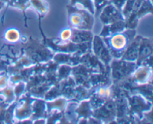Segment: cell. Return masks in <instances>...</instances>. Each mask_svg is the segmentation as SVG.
<instances>
[{"label": "cell", "instance_id": "6", "mask_svg": "<svg viewBox=\"0 0 153 124\" xmlns=\"http://www.w3.org/2000/svg\"><path fill=\"white\" fill-rule=\"evenodd\" d=\"M129 97V96H128ZM128 98L129 114L142 119L145 112L151 111L152 108V102L138 94H133Z\"/></svg>", "mask_w": 153, "mask_h": 124}, {"label": "cell", "instance_id": "30", "mask_svg": "<svg viewBox=\"0 0 153 124\" xmlns=\"http://www.w3.org/2000/svg\"><path fill=\"white\" fill-rule=\"evenodd\" d=\"M95 7V15L98 16L102 8L108 3V0H93Z\"/></svg>", "mask_w": 153, "mask_h": 124}, {"label": "cell", "instance_id": "5", "mask_svg": "<svg viewBox=\"0 0 153 124\" xmlns=\"http://www.w3.org/2000/svg\"><path fill=\"white\" fill-rule=\"evenodd\" d=\"M25 51L28 58L35 62L49 61L53 58L54 54L46 44L43 45L30 37L25 47Z\"/></svg>", "mask_w": 153, "mask_h": 124}, {"label": "cell", "instance_id": "24", "mask_svg": "<svg viewBox=\"0 0 153 124\" xmlns=\"http://www.w3.org/2000/svg\"><path fill=\"white\" fill-rule=\"evenodd\" d=\"M21 37V34L19 33V30L16 28H8L4 31L3 34V39L5 42L9 43H16L19 40Z\"/></svg>", "mask_w": 153, "mask_h": 124}, {"label": "cell", "instance_id": "12", "mask_svg": "<svg viewBox=\"0 0 153 124\" xmlns=\"http://www.w3.org/2000/svg\"><path fill=\"white\" fill-rule=\"evenodd\" d=\"M152 39L142 37L141 41L140 43V47H139L138 58L136 61V64L137 65H140V64L145 62L146 60L152 58Z\"/></svg>", "mask_w": 153, "mask_h": 124}, {"label": "cell", "instance_id": "22", "mask_svg": "<svg viewBox=\"0 0 153 124\" xmlns=\"http://www.w3.org/2000/svg\"><path fill=\"white\" fill-rule=\"evenodd\" d=\"M69 4L77 8L85 9L95 15V7L93 0H70Z\"/></svg>", "mask_w": 153, "mask_h": 124}, {"label": "cell", "instance_id": "17", "mask_svg": "<svg viewBox=\"0 0 153 124\" xmlns=\"http://www.w3.org/2000/svg\"><path fill=\"white\" fill-rule=\"evenodd\" d=\"M46 110L47 114H50L54 111L64 112L67 106V100L64 97H58L55 99L49 100L46 102Z\"/></svg>", "mask_w": 153, "mask_h": 124}, {"label": "cell", "instance_id": "23", "mask_svg": "<svg viewBox=\"0 0 153 124\" xmlns=\"http://www.w3.org/2000/svg\"><path fill=\"white\" fill-rule=\"evenodd\" d=\"M152 2L151 0H143L142 4H140V7L137 10V13H136L137 19L140 20L143 16L148 14H152Z\"/></svg>", "mask_w": 153, "mask_h": 124}, {"label": "cell", "instance_id": "14", "mask_svg": "<svg viewBox=\"0 0 153 124\" xmlns=\"http://www.w3.org/2000/svg\"><path fill=\"white\" fill-rule=\"evenodd\" d=\"M126 28V21L119 20L117 22L108 24V25H103V28L100 32V36L102 37H108V36L123 31Z\"/></svg>", "mask_w": 153, "mask_h": 124}, {"label": "cell", "instance_id": "27", "mask_svg": "<svg viewBox=\"0 0 153 124\" xmlns=\"http://www.w3.org/2000/svg\"><path fill=\"white\" fill-rule=\"evenodd\" d=\"M135 1L136 0H126V4L122 10V14L123 17L125 18V19L128 17L130 13L132 11Z\"/></svg>", "mask_w": 153, "mask_h": 124}, {"label": "cell", "instance_id": "25", "mask_svg": "<svg viewBox=\"0 0 153 124\" xmlns=\"http://www.w3.org/2000/svg\"><path fill=\"white\" fill-rule=\"evenodd\" d=\"M7 5L19 9L25 13V10L30 7V0H7Z\"/></svg>", "mask_w": 153, "mask_h": 124}, {"label": "cell", "instance_id": "16", "mask_svg": "<svg viewBox=\"0 0 153 124\" xmlns=\"http://www.w3.org/2000/svg\"><path fill=\"white\" fill-rule=\"evenodd\" d=\"M76 103L74 102V107H73V111H71V112H73L75 114V117H78V120L79 119H87V118L90 117H92L93 114V109L91 108V104H90V102L88 100L85 99L82 100L80 102V104L76 107Z\"/></svg>", "mask_w": 153, "mask_h": 124}, {"label": "cell", "instance_id": "9", "mask_svg": "<svg viewBox=\"0 0 153 124\" xmlns=\"http://www.w3.org/2000/svg\"><path fill=\"white\" fill-rule=\"evenodd\" d=\"M19 101L16 102L13 108V119L18 121L25 120L30 119L32 114V101L33 99L30 94H27L25 97L21 96Z\"/></svg>", "mask_w": 153, "mask_h": 124}, {"label": "cell", "instance_id": "10", "mask_svg": "<svg viewBox=\"0 0 153 124\" xmlns=\"http://www.w3.org/2000/svg\"><path fill=\"white\" fill-rule=\"evenodd\" d=\"M152 67L148 64L137 65L131 77L128 79L132 85H138L152 82Z\"/></svg>", "mask_w": 153, "mask_h": 124}, {"label": "cell", "instance_id": "4", "mask_svg": "<svg viewBox=\"0 0 153 124\" xmlns=\"http://www.w3.org/2000/svg\"><path fill=\"white\" fill-rule=\"evenodd\" d=\"M109 67L111 69V82L114 85H117L131 77L137 67V64L136 62L113 58Z\"/></svg>", "mask_w": 153, "mask_h": 124}, {"label": "cell", "instance_id": "1", "mask_svg": "<svg viewBox=\"0 0 153 124\" xmlns=\"http://www.w3.org/2000/svg\"><path fill=\"white\" fill-rule=\"evenodd\" d=\"M136 34L137 33L135 29L126 28L123 31L117 34L102 37L105 43L110 51L112 58L120 59L128 44L131 43Z\"/></svg>", "mask_w": 153, "mask_h": 124}, {"label": "cell", "instance_id": "3", "mask_svg": "<svg viewBox=\"0 0 153 124\" xmlns=\"http://www.w3.org/2000/svg\"><path fill=\"white\" fill-rule=\"evenodd\" d=\"M91 43L78 44V43H74L71 41H62L58 38L46 39L45 40V44L53 52L75 54V55H80V56L91 50Z\"/></svg>", "mask_w": 153, "mask_h": 124}, {"label": "cell", "instance_id": "20", "mask_svg": "<svg viewBox=\"0 0 153 124\" xmlns=\"http://www.w3.org/2000/svg\"><path fill=\"white\" fill-rule=\"evenodd\" d=\"M131 92L133 94H138L143 96L144 98L149 101L152 102V82H149V83L143 84V85H132L131 87Z\"/></svg>", "mask_w": 153, "mask_h": 124}, {"label": "cell", "instance_id": "31", "mask_svg": "<svg viewBox=\"0 0 153 124\" xmlns=\"http://www.w3.org/2000/svg\"><path fill=\"white\" fill-rule=\"evenodd\" d=\"M9 85V76L4 71L0 74V90Z\"/></svg>", "mask_w": 153, "mask_h": 124}, {"label": "cell", "instance_id": "32", "mask_svg": "<svg viewBox=\"0 0 153 124\" xmlns=\"http://www.w3.org/2000/svg\"><path fill=\"white\" fill-rule=\"evenodd\" d=\"M126 0H108V2L111 3V4H113V5H114L118 10H120V11L122 12L124 5H125L126 4Z\"/></svg>", "mask_w": 153, "mask_h": 124}, {"label": "cell", "instance_id": "8", "mask_svg": "<svg viewBox=\"0 0 153 124\" xmlns=\"http://www.w3.org/2000/svg\"><path fill=\"white\" fill-rule=\"evenodd\" d=\"M91 49L93 54L98 58L99 61H101L105 67H108L113 58L102 37L100 35L94 36L91 43Z\"/></svg>", "mask_w": 153, "mask_h": 124}, {"label": "cell", "instance_id": "2", "mask_svg": "<svg viewBox=\"0 0 153 124\" xmlns=\"http://www.w3.org/2000/svg\"><path fill=\"white\" fill-rule=\"evenodd\" d=\"M67 23L70 28L92 31L94 25V15L85 9L67 5Z\"/></svg>", "mask_w": 153, "mask_h": 124}, {"label": "cell", "instance_id": "26", "mask_svg": "<svg viewBox=\"0 0 153 124\" xmlns=\"http://www.w3.org/2000/svg\"><path fill=\"white\" fill-rule=\"evenodd\" d=\"M70 73H72V68L70 66L61 64L57 70V76L60 79H67L70 76Z\"/></svg>", "mask_w": 153, "mask_h": 124}, {"label": "cell", "instance_id": "11", "mask_svg": "<svg viewBox=\"0 0 153 124\" xmlns=\"http://www.w3.org/2000/svg\"><path fill=\"white\" fill-rule=\"evenodd\" d=\"M98 16L103 25H108L119 20H125L122 12L118 10L111 3L109 2L102 8Z\"/></svg>", "mask_w": 153, "mask_h": 124}, {"label": "cell", "instance_id": "15", "mask_svg": "<svg viewBox=\"0 0 153 124\" xmlns=\"http://www.w3.org/2000/svg\"><path fill=\"white\" fill-rule=\"evenodd\" d=\"M93 37H94V34L91 31L72 28V36L70 41L74 43H78V44L91 43Z\"/></svg>", "mask_w": 153, "mask_h": 124}, {"label": "cell", "instance_id": "29", "mask_svg": "<svg viewBox=\"0 0 153 124\" xmlns=\"http://www.w3.org/2000/svg\"><path fill=\"white\" fill-rule=\"evenodd\" d=\"M72 36V28H66L64 29L61 30V32L59 34V37L58 39H60L62 41H70V38H71Z\"/></svg>", "mask_w": 153, "mask_h": 124}, {"label": "cell", "instance_id": "13", "mask_svg": "<svg viewBox=\"0 0 153 124\" xmlns=\"http://www.w3.org/2000/svg\"><path fill=\"white\" fill-rule=\"evenodd\" d=\"M143 36L136 35L133 38L131 43L128 44V47L126 49L125 52L123 55L122 58L120 59L124 61H131V62H136L138 58L139 47H140V43L141 41V39Z\"/></svg>", "mask_w": 153, "mask_h": 124}, {"label": "cell", "instance_id": "28", "mask_svg": "<svg viewBox=\"0 0 153 124\" xmlns=\"http://www.w3.org/2000/svg\"><path fill=\"white\" fill-rule=\"evenodd\" d=\"M25 89V82H22V81L15 84V86L14 88H13V93H14L16 98L19 99V97L22 95Z\"/></svg>", "mask_w": 153, "mask_h": 124}, {"label": "cell", "instance_id": "21", "mask_svg": "<svg viewBox=\"0 0 153 124\" xmlns=\"http://www.w3.org/2000/svg\"><path fill=\"white\" fill-rule=\"evenodd\" d=\"M15 94L13 93L12 87L8 85L6 88L0 90V102L6 105H10L15 102Z\"/></svg>", "mask_w": 153, "mask_h": 124}, {"label": "cell", "instance_id": "19", "mask_svg": "<svg viewBox=\"0 0 153 124\" xmlns=\"http://www.w3.org/2000/svg\"><path fill=\"white\" fill-rule=\"evenodd\" d=\"M32 114L31 117L36 120L38 118H43L45 114H48L46 110V102L39 99H33L32 101Z\"/></svg>", "mask_w": 153, "mask_h": 124}, {"label": "cell", "instance_id": "18", "mask_svg": "<svg viewBox=\"0 0 153 124\" xmlns=\"http://www.w3.org/2000/svg\"><path fill=\"white\" fill-rule=\"evenodd\" d=\"M30 7L36 12L39 19L46 16L49 11V4L46 0H30Z\"/></svg>", "mask_w": 153, "mask_h": 124}, {"label": "cell", "instance_id": "7", "mask_svg": "<svg viewBox=\"0 0 153 124\" xmlns=\"http://www.w3.org/2000/svg\"><path fill=\"white\" fill-rule=\"evenodd\" d=\"M92 117L101 123H111L117 117V105L114 99H109L101 106L93 110Z\"/></svg>", "mask_w": 153, "mask_h": 124}]
</instances>
